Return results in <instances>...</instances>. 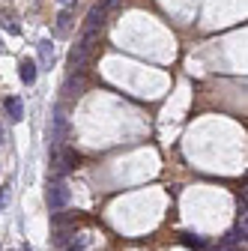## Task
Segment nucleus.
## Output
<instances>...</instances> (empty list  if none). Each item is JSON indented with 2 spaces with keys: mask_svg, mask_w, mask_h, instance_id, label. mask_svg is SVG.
Masks as SVG:
<instances>
[{
  "mask_svg": "<svg viewBox=\"0 0 248 251\" xmlns=\"http://www.w3.org/2000/svg\"><path fill=\"white\" fill-rule=\"evenodd\" d=\"M18 75H21V81H24L27 87H30V84H36V63H33V60H21Z\"/></svg>",
  "mask_w": 248,
  "mask_h": 251,
  "instance_id": "obj_5",
  "label": "nucleus"
},
{
  "mask_svg": "<svg viewBox=\"0 0 248 251\" xmlns=\"http://www.w3.org/2000/svg\"><path fill=\"white\" fill-rule=\"evenodd\" d=\"M87 60H90V54L87 51H81V48H72V54H69V69H72V75L78 72H84V66H87Z\"/></svg>",
  "mask_w": 248,
  "mask_h": 251,
  "instance_id": "obj_3",
  "label": "nucleus"
},
{
  "mask_svg": "<svg viewBox=\"0 0 248 251\" xmlns=\"http://www.w3.org/2000/svg\"><path fill=\"white\" fill-rule=\"evenodd\" d=\"M45 201H48L51 212H60V209H63V206L69 203V188H66V182L54 179V182L48 185V195H45Z\"/></svg>",
  "mask_w": 248,
  "mask_h": 251,
  "instance_id": "obj_1",
  "label": "nucleus"
},
{
  "mask_svg": "<svg viewBox=\"0 0 248 251\" xmlns=\"http://www.w3.org/2000/svg\"><path fill=\"white\" fill-rule=\"evenodd\" d=\"M63 135H66V111L63 105L54 108V132H51V150H60L63 144Z\"/></svg>",
  "mask_w": 248,
  "mask_h": 251,
  "instance_id": "obj_2",
  "label": "nucleus"
},
{
  "mask_svg": "<svg viewBox=\"0 0 248 251\" xmlns=\"http://www.w3.org/2000/svg\"><path fill=\"white\" fill-rule=\"evenodd\" d=\"M69 24H72V9H63L60 18H57V30L63 33V30H69Z\"/></svg>",
  "mask_w": 248,
  "mask_h": 251,
  "instance_id": "obj_10",
  "label": "nucleus"
},
{
  "mask_svg": "<svg viewBox=\"0 0 248 251\" xmlns=\"http://www.w3.org/2000/svg\"><path fill=\"white\" fill-rule=\"evenodd\" d=\"M21 251H30V248H21Z\"/></svg>",
  "mask_w": 248,
  "mask_h": 251,
  "instance_id": "obj_16",
  "label": "nucleus"
},
{
  "mask_svg": "<svg viewBox=\"0 0 248 251\" xmlns=\"http://www.w3.org/2000/svg\"><path fill=\"white\" fill-rule=\"evenodd\" d=\"M105 15H108V12H105L102 6H93V9L87 12V30H96V33H99V27L105 24Z\"/></svg>",
  "mask_w": 248,
  "mask_h": 251,
  "instance_id": "obj_4",
  "label": "nucleus"
},
{
  "mask_svg": "<svg viewBox=\"0 0 248 251\" xmlns=\"http://www.w3.org/2000/svg\"><path fill=\"white\" fill-rule=\"evenodd\" d=\"M212 251H239L236 245H224V242H219V248H212Z\"/></svg>",
  "mask_w": 248,
  "mask_h": 251,
  "instance_id": "obj_13",
  "label": "nucleus"
},
{
  "mask_svg": "<svg viewBox=\"0 0 248 251\" xmlns=\"http://www.w3.org/2000/svg\"><path fill=\"white\" fill-rule=\"evenodd\" d=\"M179 242L185 248H206V239L203 236H195V233H179Z\"/></svg>",
  "mask_w": 248,
  "mask_h": 251,
  "instance_id": "obj_8",
  "label": "nucleus"
},
{
  "mask_svg": "<svg viewBox=\"0 0 248 251\" xmlns=\"http://www.w3.org/2000/svg\"><path fill=\"white\" fill-rule=\"evenodd\" d=\"M6 111H9V120H12V123H18V120L24 117V111H21V102H18L15 96H9V99H6Z\"/></svg>",
  "mask_w": 248,
  "mask_h": 251,
  "instance_id": "obj_9",
  "label": "nucleus"
},
{
  "mask_svg": "<svg viewBox=\"0 0 248 251\" xmlns=\"http://www.w3.org/2000/svg\"><path fill=\"white\" fill-rule=\"evenodd\" d=\"M51 54H54L51 42H48V39H45V42H39V60H42V63H51Z\"/></svg>",
  "mask_w": 248,
  "mask_h": 251,
  "instance_id": "obj_11",
  "label": "nucleus"
},
{
  "mask_svg": "<svg viewBox=\"0 0 248 251\" xmlns=\"http://www.w3.org/2000/svg\"><path fill=\"white\" fill-rule=\"evenodd\" d=\"M6 201H9V192H6V188H0V209L6 206Z\"/></svg>",
  "mask_w": 248,
  "mask_h": 251,
  "instance_id": "obj_12",
  "label": "nucleus"
},
{
  "mask_svg": "<svg viewBox=\"0 0 248 251\" xmlns=\"http://www.w3.org/2000/svg\"><path fill=\"white\" fill-rule=\"evenodd\" d=\"M0 51H3V42H0Z\"/></svg>",
  "mask_w": 248,
  "mask_h": 251,
  "instance_id": "obj_15",
  "label": "nucleus"
},
{
  "mask_svg": "<svg viewBox=\"0 0 248 251\" xmlns=\"http://www.w3.org/2000/svg\"><path fill=\"white\" fill-rule=\"evenodd\" d=\"M57 3H63V6H69V3H72V0H57Z\"/></svg>",
  "mask_w": 248,
  "mask_h": 251,
  "instance_id": "obj_14",
  "label": "nucleus"
},
{
  "mask_svg": "<svg viewBox=\"0 0 248 251\" xmlns=\"http://www.w3.org/2000/svg\"><path fill=\"white\" fill-rule=\"evenodd\" d=\"M96 42H99V33H96V30H87L84 27V33H81V39H78V45L75 48H81V51H93V48H96Z\"/></svg>",
  "mask_w": 248,
  "mask_h": 251,
  "instance_id": "obj_6",
  "label": "nucleus"
},
{
  "mask_svg": "<svg viewBox=\"0 0 248 251\" xmlns=\"http://www.w3.org/2000/svg\"><path fill=\"white\" fill-rule=\"evenodd\" d=\"M63 93H66L69 99H78L81 93H84V81H81V78H75V75H69V78H66V84H63Z\"/></svg>",
  "mask_w": 248,
  "mask_h": 251,
  "instance_id": "obj_7",
  "label": "nucleus"
}]
</instances>
